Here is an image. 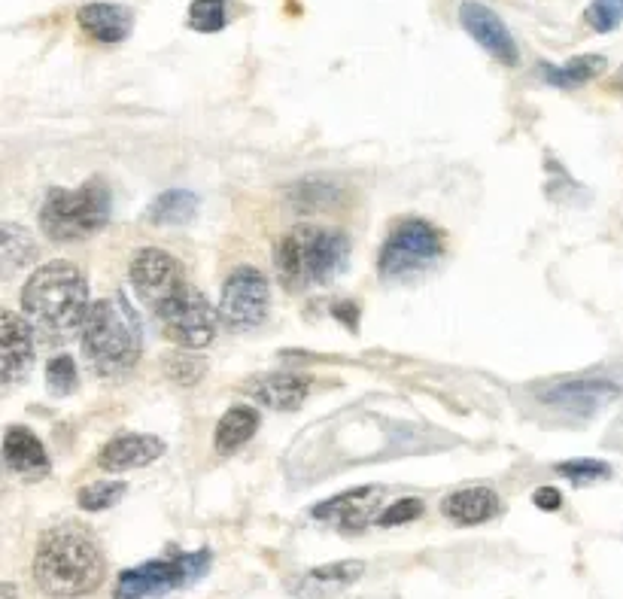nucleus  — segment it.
<instances>
[{"instance_id":"f3484780","label":"nucleus","mask_w":623,"mask_h":599,"mask_svg":"<svg viewBox=\"0 0 623 599\" xmlns=\"http://www.w3.org/2000/svg\"><path fill=\"white\" fill-rule=\"evenodd\" d=\"M76 25L80 31L98 43H122L131 37L134 31V13L122 4H107V0H95V4H86L76 13Z\"/></svg>"},{"instance_id":"c756f323","label":"nucleus","mask_w":623,"mask_h":599,"mask_svg":"<svg viewBox=\"0 0 623 599\" xmlns=\"http://www.w3.org/2000/svg\"><path fill=\"white\" fill-rule=\"evenodd\" d=\"M420 514H423V502L414 499V496H408V499H399V502H393L389 508H383L377 514V527H402V523H411Z\"/></svg>"},{"instance_id":"4468645a","label":"nucleus","mask_w":623,"mask_h":599,"mask_svg":"<svg viewBox=\"0 0 623 599\" xmlns=\"http://www.w3.org/2000/svg\"><path fill=\"white\" fill-rule=\"evenodd\" d=\"M617 396H620V387H617L614 381H605V378L566 381V384H557V387L541 390V402H544V405L560 408V411H569V414H575V417H590V414H596L599 408L611 405Z\"/></svg>"},{"instance_id":"7c9ffc66","label":"nucleus","mask_w":623,"mask_h":599,"mask_svg":"<svg viewBox=\"0 0 623 599\" xmlns=\"http://www.w3.org/2000/svg\"><path fill=\"white\" fill-rule=\"evenodd\" d=\"M292 195L301 207H326L335 201V189L326 186L323 180H301V183H295Z\"/></svg>"},{"instance_id":"f03ea898","label":"nucleus","mask_w":623,"mask_h":599,"mask_svg":"<svg viewBox=\"0 0 623 599\" xmlns=\"http://www.w3.org/2000/svg\"><path fill=\"white\" fill-rule=\"evenodd\" d=\"M107 563L98 542L80 527H55L40 536L34 581L52 599H80L98 590Z\"/></svg>"},{"instance_id":"b1692460","label":"nucleus","mask_w":623,"mask_h":599,"mask_svg":"<svg viewBox=\"0 0 623 599\" xmlns=\"http://www.w3.org/2000/svg\"><path fill=\"white\" fill-rule=\"evenodd\" d=\"M0 256H4V274L10 277L37 259V244L22 226L4 222V226H0Z\"/></svg>"},{"instance_id":"412c9836","label":"nucleus","mask_w":623,"mask_h":599,"mask_svg":"<svg viewBox=\"0 0 623 599\" xmlns=\"http://www.w3.org/2000/svg\"><path fill=\"white\" fill-rule=\"evenodd\" d=\"M259 429V411L253 405H235L222 414L213 432V447L219 454H235Z\"/></svg>"},{"instance_id":"393cba45","label":"nucleus","mask_w":623,"mask_h":599,"mask_svg":"<svg viewBox=\"0 0 623 599\" xmlns=\"http://www.w3.org/2000/svg\"><path fill=\"white\" fill-rule=\"evenodd\" d=\"M228 25V0H192L189 28L198 34H216Z\"/></svg>"},{"instance_id":"dca6fc26","label":"nucleus","mask_w":623,"mask_h":599,"mask_svg":"<svg viewBox=\"0 0 623 599\" xmlns=\"http://www.w3.org/2000/svg\"><path fill=\"white\" fill-rule=\"evenodd\" d=\"M4 463L22 481H43L52 469L43 441L25 426H10L7 429V435H4Z\"/></svg>"},{"instance_id":"a211bd4d","label":"nucleus","mask_w":623,"mask_h":599,"mask_svg":"<svg viewBox=\"0 0 623 599\" xmlns=\"http://www.w3.org/2000/svg\"><path fill=\"white\" fill-rule=\"evenodd\" d=\"M307 393H310V378H304V374H292V371L265 374V378H256L247 387V396L271 411H295L304 405Z\"/></svg>"},{"instance_id":"39448f33","label":"nucleus","mask_w":623,"mask_h":599,"mask_svg":"<svg viewBox=\"0 0 623 599\" xmlns=\"http://www.w3.org/2000/svg\"><path fill=\"white\" fill-rule=\"evenodd\" d=\"M110 186L101 177L76 189L52 186L40 204V229L55 244H73L98 235L110 222Z\"/></svg>"},{"instance_id":"5701e85b","label":"nucleus","mask_w":623,"mask_h":599,"mask_svg":"<svg viewBox=\"0 0 623 599\" xmlns=\"http://www.w3.org/2000/svg\"><path fill=\"white\" fill-rule=\"evenodd\" d=\"M365 575V563L362 560H341V563H326L317 566L304 575V590L314 593H329V590H344L350 584H356Z\"/></svg>"},{"instance_id":"0eeeda50","label":"nucleus","mask_w":623,"mask_h":599,"mask_svg":"<svg viewBox=\"0 0 623 599\" xmlns=\"http://www.w3.org/2000/svg\"><path fill=\"white\" fill-rule=\"evenodd\" d=\"M444 253L441 235L426 219H405L386 238L377 271L383 280H417L423 277Z\"/></svg>"},{"instance_id":"423d86ee","label":"nucleus","mask_w":623,"mask_h":599,"mask_svg":"<svg viewBox=\"0 0 623 599\" xmlns=\"http://www.w3.org/2000/svg\"><path fill=\"white\" fill-rule=\"evenodd\" d=\"M210 563H213L210 548L192 554H174L165 560H146L119 575L113 599H159L171 590L201 581L210 572Z\"/></svg>"},{"instance_id":"6ab92c4d","label":"nucleus","mask_w":623,"mask_h":599,"mask_svg":"<svg viewBox=\"0 0 623 599\" xmlns=\"http://www.w3.org/2000/svg\"><path fill=\"white\" fill-rule=\"evenodd\" d=\"M441 514L456 527H478L499 514V496L490 487H465L444 499Z\"/></svg>"},{"instance_id":"9d476101","label":"nucleus","mask_w":623,"mask_h":599,"mask_svg":"<svg viewBox=\"0 0 623 599\" xmlns=\"http://www.w3.org/2000/svg\"><path fill=\"white\" fill-rule=\"evenodd\" d=\"M128 277H131V286H134L137 298L152 314L165 305V298H171L186 283L180 262L162 247L137 250L134 259H131Z\"/></svg>"},{"instance_id":"f8f14e48","label":"nucleus","mask_w":623,"mask_h":599,"mask_svg":"<svg viewBox=\"0 0 623 599\" xmlns=\"http://www.w3.org/2000/svg\"><path fill=\"white\" fill-rule=\"evenodd\" d=\"M380 502H383V487H353L341 496L326 499L310 514H314L317 520L332 523V527H338V530L359 533V530L368 527L371 520H377Z\"/></svg>"},{"instance_id":"72a5a7b5","label":"nucleus","mask_w":623,"mask_h":599,"mask_svg":"<svg viewBox=\"0 0 623 599\" xmlns=\"http://www.w3.org/2000/svg\"><path fill=\"white\" fill-rule=\"evenodd\" d=\"M608 89L611 92H617V95H623V64L611 73V80H608Z\"/></svg>"},{"instance_id":"a878e982","label":"nucleus","mask_w":623,"mask_h":599,"mask_svg":"<svg viewBox=\"0 0 623 599\" xmlns=\"http://www.w3.org/2000/svg\"><path fill=\"white\" fill-rule=\"evenodd\" d=\"M125 490V481H92L76 493V502H80L83 511H107L125 496Z\"/></svg>"},{"instance_id":"4be33fe9","label":"nucleus","mask_w":623,"mask_h":599,"mask_svg":"<svg viewBox=\"0 0 623 599\" xmlns=\"http://www.w3.org/2000/svg\"><path fill=\"white\" fill-rule=\"evenodd\" d=\"M201 198L192 189H168L149 204V219L155 226H186L195 219Z\"/></svg>"},{"instance_id":"f704fd0d","label":"nucleus","mask_w":623,"mask_h":599,"mask_svg":"<svg viewBox=\"0 0 623 599\" xmlns=\"http://www.w3.org/2000/svg\"><path fill=\"white\" fill-rule=\"evenodd\" d=\"M4 599H16V587H13L10 581L4 584Z\"/></svg>"},{"instance_id":"6e6552de","label":"nucleus","mask_w":623,"mask_h":599,"mask_svg":"<svg viewBox=\"0 0 623 599\" xmlns=\"http://www.w3.org/2000/svg\"><path fill=\"white\" fill-rule=\"evenodd\" d=\"M155 317H159L165 335L186 350H201L216 338V311L207 302V295L192 283H183L171 298H165Z\"/></svg>"},{"instance_id":"cd10ccee","label":"nucleus","mask_w":623,"mask_h":599,"mask_svg":"<svg viewBox=\"0 0 623 599\" xmlns=\"http://www.w3.org/2000/svg\"><path fill=\"white\" fill-rule=\"evenodd\" d=\"M46 387L55 396H67V393L76 390V362H73V356L61 353L46 365Z\"/></svg>"},{"instance_id":"9b49d317","label":"nucleus","mask_w":623,"mask_h":599,"mask_svg":"<svg viewBox=\"0 0 623 599\" xmlns=\"http://www.w3.org/2000/svg\"><path fill=\"white\" fill-rule=\"evenodd\" d=\"M459 22L462 28L469 31V37L487 52L493 55L499 64H508L514 67L520 61V49L511 37V31L505 28V22L484 4H478V0H465V4L459 7Z\"/></svg>"},{"instance_id":"ddd939ff","label":"nucleus","mask_w":623,"mask_h":599,"mask_svg":"<svg viewBox=\"0 0 623 599\" xmlns=\"http://www.w3.org/2000/svg\"><path fill=\"white\" fill-rule=\"evenodd\" d=\"M34 335L37 332L28 323V317L4 311V320H0V371H4L7 387L28 378L34 365Z\"/></svg>"},{"instance_id":"1a4fd4ad","label":"nucleus","mask_w":623,"mask_h":599,"mask_svg":"<svg viewBox=\"0 0 623 599\" xmlns=\"http://www.w3.org/2000/svg\"><path fill=\"white\" fill-rule=\"evenodd\" d=\"M271 308V286L268 277L256 265H238L225 277L219 317L231 329H253L262 326Z\"/></svg>"},{"instance_id":"c85d7f7f","label":"nucleus","mask_w":623,"mask_h":599,"mask_svg":"<svg viewBox=\"0 0 623 599\" xmlns=\"http://www.w3.org/2000/svg\"><path fill=\"white\" fill-rule=\"evenodd\" d=\"M557 472L569 478L572 484H593V481L611 478V466L602 460H569V463H560Z\"/></svg>"},{"instance_id":"f257e3e1","label":"nucleus","mask_w":623,"mask_h":599,"mask_svg":"<svg viewBox=\"0 0 623 599\" xmlns=\"http://www.w3.org/2000/svg\"><path fill=\"white\" fill-rule=\"evenodd\" d=\"M89 308V280L73 262H46L22 286V311L43 344L83 332Z\"/></svg>"},{"instance_id":"7ed1b4c3","label":"nucleus","mask_w":623,"mask_h":599,"mask_svg":"<svg viewBox=\"0 0 623 599\" xmlns=\"http://www.w3.org/2000/svg\"><path fill=\"white\" fill-rule=\"evenodd\" d=\"M350 262V238L338 229L295 226L274 253L277 277L289 292H307L335 283Z\"/></svg>"},{"instance_id":"2eb2a0df","label":"nucleus","mask_w":623,"mask_h":599,"mask_svg":"<svg viewBox=\"0 0 623 599\" xmlns=\"http://www.w3.org/2000/svg\"><path fill=\"white\" fill-rule=\"evenodd\" d=\"M162 454H165V441L159 435L122 432L101 447L98 466L107 472H131V469H143V466L155 463Z\"/></svg>"},{"instance_id":"bb28decb","label":"nucleus","mask_w":623,"mask_h":599,"mask_svg":"<svg viewBox=\"0 0 623 599\" xmlns=\"http://www.w3.org/2000/svg\"><path fill=\"white\" fill-rule=\"evenodd\" d=\"M584 19L596 34H608L623 25V0H590Z\"/></svg>"},{"instance_id":"aec40b11","label":"nucleus","mask_w":623,"mask_h":599,"mask_svg":"<svg viewBox=\"0 0 623 599\" xmlns=\"http://www.w3.org/2000/svg\"><path fill=\"white\" fill-rule=\"evenodd\" d=\"M605 67H608L605 55H575L566 64L541 61L538 73H541V80L548 86H554V89H581L584 83L596 80Z\"/></svg>"},{"instance_id":"2f4dec72","label":"nucleus","mask_w":623,"mask_h":599,"mask_svg":"<svg viewBox=\"0 0 623 599\" xmlns=\"http://www.w3.org/2000/svg\"><path fill=\"white\" fill-rule=\"evenodd\" d=\"M168 374H171V378H174L177 384L192 387V384H198V378L204 374V362L195 359V356H189V353H177V356L168 362Z\"/></svg>"},{"instance_id":"20e7f679","label":"nucleus","mask_w":623,"mask_h":599,"mask_svg":"<svg viewBox=\"0 0 623 599\" xmlns=\"http://www.w3.org/2000/svg\"><path fill=\"white\" fill-rule=\"evenodd\" d=\"M83 356L101 378H122L143 353V332L134 308L122 295L98 298L89 308V317L80 332Z\"/></svg>"},{"instance_id":"473e14b6","label":"nucleus","mask_w":623,"mask_h":599,"mask_svg":"<svg viewBox=\"0 0 623 599\" xmlns=\"http://www.w3.org/2000/svg\"><path fill=\"white\" fill-rule=\"evenodd\" d=\"M532 502H535V508H541V511H560V508H563V493H560L557 487H538V490L532 493Z\"/></svg>"}]
</instances>
